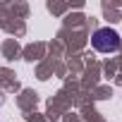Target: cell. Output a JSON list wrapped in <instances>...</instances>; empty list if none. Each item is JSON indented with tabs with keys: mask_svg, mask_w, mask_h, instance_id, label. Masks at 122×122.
I'll return each instance as SVG.
<instances>
[{
	"mask_svg": "<svg viewBox=\"0 0 122 122\" xmlns=\"http://www.w3.org/2000/svg\"><path fill=\"white\" fill-rule=\"evenodd\" d=\"M91 43L98 53H115L120 48V34L115 29H110V26H103L91 36Z\"/></svg>",
	"mask_w": 122,
	"mask_h": 122,
	"instance_id": "cell-1",
	"label": "cell"
}]
</instances>
